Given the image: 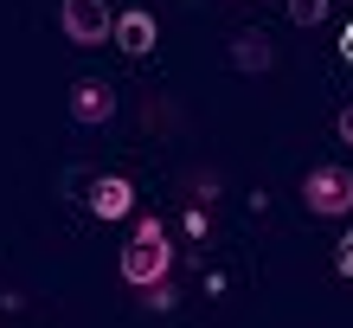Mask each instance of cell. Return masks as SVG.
I'll use <instances>...</instances> for the list:
<instances>
[{
	"instance_id": "cell-4",
	"label": "cell",
	"mask_w": 353,
	"mask_h": 328,
	"mask_svg": "<svg viewBox=\"0 0 353 328\" xmlns=\"http://www.w3.org/2000/svg\"><path fill=\"white\" fill-rule=\"evenodd\" d=\"M71 116L90 122V129L110 122L116 116V84H103V77H77V84H71Z\"/></svg>"
},
{
	"instance_id": "cell-7",
	"label": "cell",
	"mask_w": 353,
	"mask_h": 328,
	"mask_svg": "<svg viewBox=\"0 0 353 328\" xmlns=\"http://www.w3.org/2000/svg\"><path fill=\"white\" fill-rule=\"evenodd\" d=\"M232 65L238 71H270V65H276V46H270L263 32H238L232 39Z\"/></svg>"
},
{
	"instance_id": "cell-2",
	"label": "cell",
	"mask_w": 353,
	"mask_h": 328,
	"mask_svg": "<svg viewBox=\"0 0 353 328\" xmlns=\"http://www.w3.org/2000/svg\"><path fill=\"white\" fill-rule=\"evenodd\" d=\"M302 206L321 213V219H347V213H353V174H347V168H308Z\"/></svg>"
},
{
	"instance_id": "cell-3",
	"label": "cell",
	"mask_w": 353,
	"mask_h": 328,
	"mask_svg": "<svg viewBox=\"0 0 353 328\" xmlns=\"http://www.w3.org/2000/svg\"><path fill=\"white\" fill-rule=\"evenodd\" d=\"M58 26H65L71 46H103V39H116V13H110V0H65Z\"/></svg>"
},
{
	"instance_id": "cell-1",
	"label": "cell",
	"mask_w": 353,
	"mask_h": 328,
	"mask_svg": "<svg viewBox=\"0 0 353 328\" xmlns=\"http://www.w3.org/2000/svg\"><path fill=\"white\" fill-rule=\"evenodd\" d=\"M168 271H174L168 225H161V219H135V238L122 244V283H135V290H154V283H168Z\"/></svg>"
},
{
	"instance_id": "cell-8",
	"label": "cell",
	"mask_w": 353,
	"mask_h": 328,
	"mask_svg": "<svg viewBox=\"0 0 353 328\" xmlns=\"http://www.w3.org/2000/svg\"><path fill=\"white\" fill-rule=\"evenodd\" d=\"M289 19H296V26H321V19H327V0H289Z\"/></svg>"
},
{
	"instance_id": "cell-10",
	"label": "cell",
	"mask_w": 353,
	"mask_h": 328,
	"mask_svg": "<svg viewBox=\"0 0 353 328\" xmlns=\"http://www.w3.org/2000/svg\"><path fill=\"white\" fill-rule=\"evenodd\" d=\"M334 129H341V142H347V148H353V104L341 110V122H334Z\"/></svg>"
},
{
	"instance_id": "cell-6",
	"label": "cell",
	"mask_w": 353,
	"mask_h": 328,
	"mask_svg": "<svg viewBox=\"0 0 353 328\" xmlns=\"http://www.w3.org/2000/svg\"><path fill=\"white\" fill-rule=\"evenodd\" d=\"M154 39H161V32H154V13H148V7L116 13V46L129 52V58H148V52H154Z\"/></svg>"
},
{
	"instance_id": "cell-11",
	"label": "cell",
	"mask_w": 353,
	"mask_h": 328,
	"mask_svg": "<svg viewBox=\"0 0 353 328\" xmlns=\"http://www.w3.org/2000/svg\"><path fill=\"white\" fill-rule=\"evenodd\" d=\"M341 58H347V65H353V19H347V26H341Z\"/></svg>"
},
{
	"instance_id": "cell-9",
	"label": "cell",
	"mask_w": 353,
	"mask_h": 328,
	"mask_svg": "<svg viewBox=\"0 0 353 328\" xmlns=\"http://www.w3.org/2000/svg\"><path fill=\"white\" fill-rule=\"evenodd\" d=\"M334 271H341V277H353V232L334 244Z\"/></svg>"
},
{
	"instance_id": "cell-5",
	"label": "cell",
	"mask_w": 353,
	"mask_h": 328,
	"mask_svg": "<svg viewBox=\"0 0 353 328\" xmlns=\"http://www.w3.org/2000/svg\"><path fill=\"white\" fill-rule=\"evenodd\" d=\"M90 213H97V219H129V213H135V187H129L122 174H97V180H90Z\"/></svg>"
}]
</instances>
